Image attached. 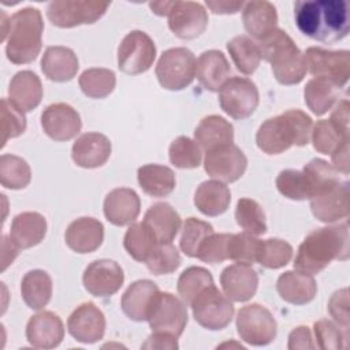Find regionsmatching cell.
<instances>
[{
	"label": "cell",
	"mask_w": 350,
	"mask_h": 350,
	"mask_svg": "<svg viewBox=\"0 0 350 350\" xmlns=\"http://www.w3.org/2000/svg\"><path fill=\"white\" fill-rule=\"evenodd\" d=\"M297 27L306 37L334 44L350 29V5L346 0H301L294 3Z\"/></svg>",
	"instance_id": "1"
},
{
	"label": "cell",
	"mask_w": 350,
	"mask_h": 350,
	"mask_svg": "<svg viewBox=\"0 0 350 350\" xmlns=\"http://www.w3.org/2000/svg\"><path fill=\"white\" fill-rule=\"evenodd\" d=\"M349 227L347 223L325 226L309 232L294 260V269L305 273H320L332 260L349 258Z\"/></svg>",
	"instance_id": "2"
},
{
	"label": "cell",
	"mask_w": 350,
	"mask_h": 350,
	"mask_svg": "<svg viewBox=\"0 0 350 350\" xmlns=\"http://www.w3.org/2000/svg\"><path fill=\"white\" fill-rule=\"evenodd\" d=\"M312 118L301 109H288L267 119L257 130L256 144L267 154H280L293 145L305 146L310 141Z\"/></svg>",
	"instance_id": "3"
},
{
	"label": "cell",
	"mask_w": 350,
	"mask_h": 350,
	"mask_svg": "<svg viewBox=\"0 0 350 350\" xmlns=\"http://www.w3.org/2000/svg\"><path fill=\"white\" fill-rule=\"evenodd\" d=\"M44 22L38 8L25 7L11 15L1 41L5 44L7 59L14 64L31 63L42 48Z\"/></svg>",
	"instance_id": "4"
},
{
	"label": "cell",
	"mask_w": 350,
	"mask_h": 350,
	"mask_svg": "<svg viewBox=\"0 0 350 350\" xmlns=\"http://www.w3.org/2000/svg\"><path fill=\"white\" fill-rule=\"evenodd\" d=\"M261 59L271 63L275 79L282 85H297L306 75L304 53L293 38L276 27L257 42Z\"/></svg>",
	"instance_id": "5"
},
{
	"label": "cell",
	"mask_w": 350,
	"mask_h": 350,
	"mask_svg": "<svg viewBox=\"0 0 350 350\" xmlns=\"http://www.w3.org/2000/svg\"><path fill=\"white\" fill-rule=\"evenodd\" d=\"M196 56L189 48L164 51L154 68L160 86L172 92L186 89L196 77Z\"/></svg>",
	"instance_id": "6"
},
{
	"label": "cell",
	"mask_w": 350,
	"mask_h": 350,
	"mask_svg": "<svg viewBox=\"0 0 350 350\" xmlns=\"http://www.w3.org/2000/svg\"><path fill=\"white\" fill-rule=\"evenodd\" d=\"M190 306L194 320L211 331L226 328L231 323L235 312L231 299L215 283L201 290Z\"/></svg>",
	"instance_id": "7"
},
{
	"label": "cell",
	"mask_w": 350,
	"mask_h": 350,
	"mask_svg": "<svg viewBox=\"0 0 350 350\" xmlns=\"http://www.w3.org/2000/svg\"><path fill=\"white\" fill-rule=\"evenodd\" d=\"M108 7V1L53 0L46 7V16L53 26L68 29L97 22Z\"/></svg>",
	"instance_id": "8"
},
{
	"label": "cell",
	"mask_w": 350,
	"mask_h": 350,
	"mask_svg": "<svg viewBox=\"0 0 350 350\" xmlns=\"http://www.w3.org/2000/svg\"><path fill=\"white\" fill-rule=\"evenodd\" d=\"M237 331L247 345L267 346L275 340L278 324L269 309L260 304H249L237 313Z\"/></svg>",
	"instance_id": "9"
},
{
	"label": "cell",
	"mask_w": 350,
	"mask_h": 350,
	"mask_svg": "<svg viewBox=\"0 0 350 350\" xmlns=\"http://www.w3.org/2000/svg\"><path fill=\"white\" fill-rule=\"evenodd\" d=\"M187 320L186 304L174 294L161 291L153 299L146 319L152 332L170 334L176 338L183 334Z\"/></svg>",
	"instance_id": "10"
},
{
	"label": "cell",
	"mask_w": 350,
	"mask_h": 350,
	"mask_svg": "<svg viewBox=\"0 0 350 350\" xmlns=\"http://www.w3.org/2000/svg\"><path fill=\"white\" fill-rule=\"evenodd\" d=\"M304 59L306 68L314 78L325 79L338 88H343L350 75L349 51H328L310 46L305 51Z\"/></svg>",
	"instance_id": "11"
},
{
	"label": "cell",
	"mask_w": 350,
	"mask_h": 350,
	"mask_svg": "<svg viewBox=\"0 0 350 350\" xmlns=\"http://www.w3.org/2000/svg\"><path fill=\"white\" fill-rule=\"evenodd\" d=\"M156 59V45L142 30L127 33L118 48V67L129 75L146 72Z\"/></svg>",
	"instance_id": "12"
},
{
	"label": "cell",
	"mask_w": 350,
	"mask_h": 350,
	"mask_svg": "<svg viewBox=\"0 0 350 350\" xmlns=\"http://www.w3.org/2000/svg\"><path fill=\"white\" fill-rule=\"evenodd\" d=\"M258 89L256 83L243 77L227 79L219 90L220 108L234 119L249 118L258 105Z\"/></svg>",
	"instance_id": "13"
},
{
	"label": "cell",
	"mask_w": 350,
	"mask_h": 350,
	"mask_svg": "<svg viewBox=\"0 0 350 350\" xmlns=\"http://www.w3.org/2000/svg\"><path fill=\"white\" fill-rule=\"evenodd\" d=\"M247 159L245 153L234 144L216 146L206 152L204 170L211 176L220 182H235L246 171Z\"/></svg>",
	"instance_id": "14"
},
{
	"label": "cell",
	"mask_w": 350,
	"mask_h": 350,
	"mask_svg": "<svg viewBox=\"0 0 350 350\" xmlns=\"http://www.w3.org/2000/svg\"><path fill=\"white\" fill-rule=\"evenodd\" d=\"M170 30L182 40H193L208 26V12L197 1H171L167 12Z\"/></svg>",
	"instance_id": "15"
},
{
	"label": "cell",
	"mask_w": 350,
	"mask_h": 350,
	"mask_svg": "<svg viewBox=\"0 0 350 350\" xmlns=\"http://www.w3.org/2000/svg\"><path fill=\"white\" fill-rule=\"evenodd\" d=\"M82 282L88 293L93 297L107 298L120 290L124 282V273L116 261L100 258L85 268Z\"/></svg>",
	"instance_id": "16"
},
{
	"label": "cell",
	"mask_w": 350,
	"mask_h": 350,
	"mask_svg": "<svg viewBox=\"0 0 350 350\" xmlns=\"http://www.w3.org/2000/svg\"><path fill=\"white\" fill-rule=\"evenodd\" d=\"M313 216L323 223H335L349 216V182L338 183L319 191L310 198Z\"/></svg>",
	"instance_id": "17"
},
{
	"label": "cell",
	"mask_w": 350,
	"mask_h": 350,
	"mask_svg": "<svg viewBox=\"0 0 350 350\" xmlns=\"http://www.w3.org/2000/svg\"><path fill=\"white\" fill-rule=\"evenodd\" d=\"M105 325L104 313L93 302H83L77 306L67 320L68 334L85 345H92L103 339Z\"/></svg>",
	"instance_id": "18"
},
{
	"label": "cell",
	"mask_w": 350,
	"mask_h": 350,
	"mask_svg": "<svg viewBox=\"0 0 350 350\" xmlns=\"http://www.w3.org/2000/svg\"><path fill=\"white\" fill-rule=\"evenodd\" d=\"M44 133L55 141H68L77 137L82 129V120L77 109L66 103L48 105L41 113Z\"/></svg>",
	"instance_id": "19"
},
{
	"label": "cell",
	"mask_w": 350,
	"mask_h": 350,
	"mask_svg": "<svg viewBox=\"0 0 350 350\" xmlns=\"http://www.w3.org/2000/svg\"><path fill=\"white\" fill-rule=\"evenodd\" d=\"M63 338L64 324L51 310H42L31 316L26 324V339L34 347L53 349L62 343Z\"/></svg>",
	"instance_id": "20"
},
{
	"label": "cell",
	"mask_w": 350,
	"mask_h": 350,
	"mask_svg": "<svg viewBox=\"0 0 350 350\" xmlns=\"http://www.w3.org/2000/svg\"><path fill=\"white\" fill-rule=\"evenodd\" d=\"M224 294L234 302H246L254 297L258 287V275L247 264H232L220 273Z\"/></svg>",
	"instance_id": "21"
},
{
	"label": "cell",
	"mask_w": 350,
	"mask_h": 350,
	"mask_svg": "<svg viewBox=\"0 0 350 350\" xmlns=\"http://www.w3.org/2000/svg\"><path fill=\"white\" fill-rule=\"evenodd\" d=\"M111 141L101 133H85L79 135L71 148V157L78 167L98 168L111 156Z\"/></svg>",
	"instance_id": "22"
},
{
	"label": "cell",
	"mask_w": 350,
	"mask_h": 350,
	"mask_svg": "<svg viewBox=\"0 0 350 350\" xmlns=\"http://www.w3.org/2000/svg\"><path fill=\"white\" fill-rule=\"evenodd\" d=\"M103 209L109 223L123 227L134 223L138 217L141 211V200L133 189L118 187L107 194Z\"/></svg>",
	"instance_id": "23"
},
{
	"label": "cell",
	"mask_w": 350,
	"mask_h": 350,
	"mask_svg": "<svg viewBox=\"0 0 350 350\" xmlns=\"http://www.w3.org/2000/svg\"><path fill=\"white\" fill-rule=\"evenodd\" d=\"M67 246L79 254L97 250L104 241V226L94 217H79L71 221L66 230Z\"/></svg>",
	"instance_id": "24"
},
{
	"label": "cell",
	"mask_w": 350,
	"mask_h": 350,
	"mask_svg": "<svg viewBox=\"0 0 350 350\" xmlns=\"http://www.w3.org/2000/svg\"><path fill=\"white\" fill-rule=\"evenodd\" d=\"M159 291L157 284L149 279L135 280L122 295L120 306L123 313L133 321H145Z\"/></svg>",
	"instance_id": "25"
},
{
	"label": "cell",
	"mask_w": 350,
	"mask_h": 350,
	"mask_svg": "<svg viewBox=\"0 0 350 350\" xmlns=\"http://www.w3.org/2000/svg\"><path fill=\"white\" fill-rule=\"evenodd\" d=\"M276 291L288 304L305 305L316 297L317 284L313 275L294 269L286 271L278 278Z\"/></svg>",
	"instance_id": "26"
},
{
	"label": "cell",
	"mask_w": 350,
	"mask_h": 350,
	"mask_svg": "<svg viewBox=\"0 0 350 350\" xmlns=\"http://www.w3.org/2000/svg\"><path fill=\"white\" fill-rule=\"evenodd\" d=\"M79 68V62L71 48L55 45L48 46L41 57L44 75L53 82L71 81Z\"/></svg>",
	"instance_id": "27"
},
{
	"label": "cell",
	"mask_w": 350,
	"mask_h": 350,
	"mask_svg": "<svg viewBox=\"0 0 350 350\" xmlns=\"http://www.w3.org/2000/svg\"><path fill=\"white\" fill-rule=\"evenodd\" d=\"M231 72L226 55L217 49H209L200 55L196 63V77L209 92H219Z\"/></svg>",
	"instance_id": "28"
},
{
	"label": "cell",
	"mask_w": 350,
	"mask_h": 350,
	"mask_svg": "<svg viewBox=\"0 0 350 350\" xmlns=\"http://www.w3.org/2000/svg\"><path fill=\"white\" fill-rule=\"evenodd\" d=\"M10 100L23 112L37 108L42 100V83L38 75L30 70L16 72L8 86Z\"/></svg>",
	"instance_id": "29"
},
{
	"label": "cell",
	"mask_w": 350,
	"mask_h": 350,
	"mask_svg": "<svg viewBox=\"0 0 350 350\" xmlns=\"http://www.w3.org/2000/svg\"><path fill=\"white\" fill-rule=\"evenodd\" d=\"M46 234V220L38 212L18 213L11 223L10 239L18 249H29L38 245Z\"/></svg>",
	"instance_id": "30"
},
{
	"label": "cell",
	"mask_w": 350,
	"mask_h": 350,
	"mask_svg": "<svg viewBox=\"0 0 350 350\" xmlns=\"http://www.w3.org/2000/svg\"><path fill=\"white\" fill-rule=\"evenodd\" d=\"M245 30L256 40L269 34L278 25V12L269 1H246L242 8Z\"/></svg>",
	"instance_id": "31"
},
{
	"label": "cell",
	"mask_w": 350,
	"mask_h": 350,
	"mask_svg": "<svg viewBox=\"0 0 350 350\" xmlns=\"http://www.w3.org/2000/svg\"><path fill=\"white\" fill-rule=\"evenodd\" d=\"M144 223L154 232L159 243H171L180 228L182 220L168 202H157L149 206Z\"/></svg>",
	"instance_id": "32"
},
{
	"label": "cell",
	"mask_w": 350,
	"mask_h": 350,
	"mask_svg": "<svg viewBox=\"0 0 350 350\" xmlns=\"http://www.w3.org/2000/svg\"><path fill=\"white\" fill-rule=\"evenodd\" d=\"M194 139L205 152L234 141V127L219 115H209L200 120L194 130Z\"/></svg>",
	"instance_id": "33"
},
{
	"label": "cell",
	"mask_w": 350,
	"mask_h": 350,
	"mask_svg": "<svg viewBox=\"0 0 350 350\" xmlns=\"http://www.w3.org/2000/svg\"><path fill=\"white\" fill-rule=\"evenodd\" d=\"M231 202V191L220 180H205L194 193V205L205 216L224 213Z\"/></svg>",
	"instance_id": "34"
},
{
	"label": "cell",
	"mask_w": 350,
	"mask_h": 350,
	"mask_svg": "<svg viewBox=\"0 0 350 350\" xmlns=\"http://www.w3.org/2000/svg\"><path fill=\"white\" fill-rule=\"evenodd\" d=\"M137 179L144 193L154 198L170 196L176 185L174 171L161 164H146L139 167Z\"/></svg>",
	"instance_id": "35"
},
{
	"label": "cell",
	"mask_w": 350,
	"mask_h": 350,
	"mask_svg": "<svg viewBox=\"0 0 350 350\" xmlns=\"http://www.w3.org/2000/svg\"><path fill=\"white\" fill-rule=\"evenodd\" d=\"M52 279L42 269L26 272L21 282L22 299L33 310H40L48 305L52 297Z\"/></svg>",
	"instance_id": "36"
},
{
	"label": "cell",
	"mask_w": 350,
	"mask_h": 350,
	"mask_svg": "<svg viewBox=\"0 0 350 350\" xmlns=\"http://www.w3.org/2000/svg\"><path fill=\"white\" fill-rule=\"evenodd\" d=\"M339 96L340 88L321 78H312L304 89L305 104L316 116L328 112L336 104Z\"/></svg>",
	"instance_id": "37"
},
{
	"label": "cell",
	"mask_w": 350,
	"mask_h": 350,
	"mask_svg": "<svg viewBox=\"0 0 350 350\" xmlns=\"http://www.w3.org/2000/svg\"><path fill=\"white\" fill-rule=\"evenodd\" d=\"M159 245L154 232L144 221L131 223L123 238L126 252L139 262H145Z\"/></svg>",
	"instance_id": "38"
},
{
	"label": "cell",
	"mask_w": 350,
	"mask_h": 350,
	"mask_svg": "<svg viewBox=\"0 0 350 350\" xmlns=\"http://www.w3.org/2000/svg\"><path fill=\"white\" fill-rule=\"evenodd\" d=\"M227 51L237 70L245 75L253 74L260 66L261 55L258 45L249 36L241 34L232 37L227 42Z\"/></svg>",
	"instance_id": "39"
},
{
	"label": "cell",
	"mask_w": 350,
	"mask_h": 350,
	"mask_svg": "<svg viewBox=\"0 0 350 350\" xmlns=\"http://www.w3.org/2000/svg\"><path fill=\"white\" fill-rule=\"evenodd\" d=\"M79 88L90 98H104L109 96L116 86V75L109 68L93 67L85 70L78 79Z\"/></svg>",
	"instance_id": "40"
},
{
	"label": "cell",
	"mask_w": 350,
	"mask_h": 350,
	"mask_svg": "<svg viewBox=\"0 0 350 350\" xmlns=\"http://www.w3.org/2000/svg\"><path fill=\"white\" fill-rule=\"evenodd\" d=\"M31 180V170L27 161L15 154H1L0 157V182L1 186L11 190L25 189Z\"/></svg>",
	"instance_id": "41"
},
{
	"label": "cell",
	"mask_w": 350,
	"mask_h": 350,
	"mask_svg": "<svg viewBox=\"0 0 350 350\" xmlns=\"http://www.w3.org/2000/svg\"><path fill=\"white\" fill-rule=\"evenodd\" d=\"M293 258V246L279 238H268L260 242L257 260L261 267L279 269L286 267Z\"/></svg>",
	"instance_id": "42"
},
{
	"label": "cell",
	"mask_w": 350,
	"mask_h": 350,
	"mask_svg": "<svg viewBox=\"0 0 350 350\" xmlns=\"http://www.w3.org/2000/svg\"><path fill=\"white\" fill-rule=\"evenodd\" d=\"M209 284H213V276L206 268L189 267L180 273L176 283V290L180 299L190 306L197 294Z\"/></svg>",
	"instance_id": "43"
},
{
	"label": "cell",
	"mask_w": 350,
	"mask_h": 350,
	"mask_svg": "<svg viewBox=\"0 0 350 350\" xmlns=\"http://www.w3.org/2000/svg\"><path fill=\"white\" fill-rule=\"evenodd\" d=\"M235 220L249 234L262 235L267 232L265 213L256 200L239 198L235 206Z\"/></svg>",
	"instance_id": "44"
},
{
	"label": "cell",
	"mask_w": 350,
	"mask_h": 350,
	"mask_svg": "<svg viewBox=\"0 0 350 350\" xmlns=\"http://www.w3.org/2000/svg\"><path fill=\"white\" fill-rule=\"evenodd\" d=\"M168 157L171 164L176 168L191 170L200 167L202 161V152L196 141L180 135L171 142L168 148Z\"/></svg>",
	"instance_id": "45"
},
{
	"label": "cell",
	"mask_w": 350,
	"mask_h": 350,
	"mask_svg": "<svg viewBox=\"0 0 350 350\" xmlns=\"http://www.w3.org/2000/svg\"><path fill=\"white\" fill-rule=\"evenodd\" d=\"M302 172L305 174L309 187H310V198L319 191L338 183L340 180L339 172L325 160L323 159H312L308 164H305ZM309 198V200H310Z\"/></svg>",
	"instance_id": "46"
},
{
	"label": "cell",
	"mask_w": 350,
	"mask_h": 350,
	"mask_svg": "<svg viewBox=\"0 0 350 350\" xmlns=\"http://www.w3.org/2000/svg\"><path fill=\"white\" fill-rule=\"evenodd\" d=\"M213 232V227L197 217H187L183 223L179 247L187 257H197L202 241Z\"/></svg>",
	"instance_id": "47"
},
{
	"label": "cell",
	"mask_w": 350,
	"mask_h": 350,
	"mask_svg": "<svg viewBox=\"0 0 350 350\" xmlns=\"http://www.w3.org/2000/svg\"><path fill=\"white\" fill-rule=\"evenodd\" d=\"M310 138L319 153L331 154L343 141L349 139V135L338 130L329 119H321L314 123Z\"/></svg>",
	"instance_id": "48"
},
{
	"label": "cell",
	"mask_w": 350,
	"mask_h": 350,
	"mask_svg": "<svg viewBox=\"0 0 350 350\" xmlns=\"http://www.w3.org/2000/svg\"><path fill=\"white\" fill-rule=\"evenodd\" d=\"M276 187L282 196L290 200L302 201L310 198V187L302 171L283 170L276 178Z\"/></svg>",
	"instance_id": "49"
},
{
	"label": "cell",
	"mask_w": 350,
	"mask_h": 350,
	"mask_svg": "<svg viewBox=\"0 0 350 350\" xmlns=\"http://www.w3.org/2000/svg\"><path fill=\"white\" fill-rule=\"evenodd\" d=\"M26 130L25 112L10 98H1V148L10 138H16Z\"/></svg>",
	"instance_id": "50"
},
{
	"label": "cell",
	"mask_w": 350,
	"mask_h": 350,
	"mask_svg": "<svg viewBox=\"0 0 350 350\" xmlns=\"http://www.w3.org/2000/svg\"><path fill=\"white\" fill-rule=\"evenodd\" d=\"M261 239L256 238L249 232L231 234L230 249H228V260L252 265L257 260V253L260 247Z\"/></svg>",
	"instance_id": "51"
},
{
	"label": "cell",
	"mask_w": 350,
	"mask_h": 350,
	"mask_svg": "<svg viewBox=\"0 0 350 350\" xmlns=\"http://www.w3.org/2000/svg\"><path fill=\"white\" fill-rule=\"evenodd\" d=\"M145 264L153 275H168L180 265V254L172 243H160Z\"/></svg>",
	"instance_id": "52"
},
{
	"label": "cell",
	"mask_w": 350,
	"mask_h": 350,
	"mask_svg": "<svg viewBox=\"0 0 350 350\" xmlns=\"http://www.w3.org/2000/svg\"><path fill=\"white\" fill-rule=\"evenodd\" d=\"M316 343L323 350L346 349L347 346V329H340L329 320H319L313 324Z\"/></svg>",
	"instance_id": "53"
},
{
	"label": "cell",
	"mask_w": 350,
	"mask_h": 350,
	"mask_svg": "<svg viewBox=\"0 0 350 350\" xmlns=\"http://www.w3.org/2000/svg\"><path fill=\"white\" fill-rule=\"evenodd\" d=\"M230 239H231V234L212 232L200 245L197 258L208 264H220L228 260Z\"/></svg>",
	"instance_id": "54"
},
{
	"label": "cell",
	"mask_w": 350,
	"mask_h": 350,
	"mask_svg": "<svg viewBox=\"0 0 350 350\" xmlns=\"http://www.w3.org/2000/svg\"><path fill=\"white\" fill-rule=\"evenodd\" d=\"M327 309L342 328L349 329V290L346 287L331 295Z\"/></svg>",
	"instance_id": "55"
},
{
	"label": "cell",
	"mask_w": 350,
	"mask_h": 350,
	"mask_svg": "<svg viewBox=\"0 0 350 350\" xmlns=\"http://www.w3.org/2000/svg\"><path fill=\"white\" fill-rule=\"evenodd\" d=\"M287 347L290 350H297V349H314V345L312 342V332L309 327L299 325L294 328L290 335H288V345Z\"/></svg>",
	"instance_id": "56"
},
{
	"label": "cell",
	"mask_w": 350,
	"mask_h": 350,
	"mask_svg": "<svg viewBox=\"0 0 350 350\" xmlns=\"http://www.w3.org/2000/svg\"><path fill=\"white\" fill-rule=\"evenodd\" d=\"M329 120L334 123V126L338 130H340L343 134L349 135V100L347 98L340 100L335 105Z\"/></svg>",
	"instance_id": "57"
},
{
	"label": "cell",
	"mask_w": 350,
	"mask_h": 350,
	"mask_svg": "<svg viewBox=\"0 0 350 350\" xmlns=\"http://www.w3.org/2000/svg\"><path fill=\"white\" fill-rule=\"evenodd\" d=\"M176 336H172L170 334H163V332H153L145 343H142V349H168L174 350L178 349V342Z\"/></svg>",
	"instance_id": "58"
},
{
	"label": "cell",
	"mask_w": 350,
	"mask_h": 350,
	"mask_svg": "<svg viewBox=\"0 0 350 350\" xmlns=\"http://www.w3.org/2000/svg\"><path fill=\"white\" fill-rule=\"evenodd\" d=\"M332 167L343 175H349V139L343 141L332 153Z\"/></svg>",
	"instance_id": "59"
},
{
	"label": "cell",
	"mask_w": 350,
	"mask_h": 350,
	"mask_svg": "<svg viewBox=\"0 0 350 350\" xmlns=\"http://www.w3.org/2000/svg\"><path fill=\"white\" fill-rule=\"evenodd\" d=\"M206 7L213 14H237L245 5V1H230V0H206Z\"/></svg>",
	"instance_id": "60"
},
{
	"label": "cell",
	"mask_w": 350,
	"mask_h": 350,
	"mask_svg": "<svg viewBox=\"0 0 350 350\" xmlns=\"http://www.w3.org/2000/svg\"><path fill=\"white\" fill-rule=\"evenodd\" d=\"M171 5V1H156V3H149V7L156 15L164 16L168 12V8Z\"/></svg>",
	"instance_id": "61"
}]
</instances>
